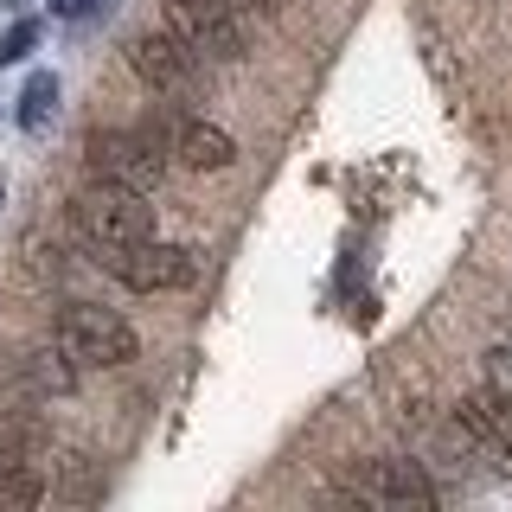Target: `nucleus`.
<instances>
[{
  "label": "nucleus",
  "mask_w": 512,
  "mask_h": 512,
  "mask_svg": "<svg viewBox=\"0 0 512 512\" xmlns=\"http://www.w3.org/2000/svg\"><path fill=\"white\" fill-rule=\"evenodd\" d=\"M71 224L90 250H122V244L154 237V205H148V192H135V186L96 180L71 199Z\"/></svg>",
  "instance_id": "f257e3e1"
},
{
  "label": "nucleus",
  "mask_w": 512,
  "mask_h": 512,
  "mask_svg": "<svg viewBox=\"0 0 512 512\" xmlns=\"http://www.w3.org/2000/svg\"><path fill=\"white\" fill-rule=\"evenodd\" d=\"M52 333H58V346L71 352L77 365H96V372H116V365H128L141 352L135 327H128L116 308H96V301H64Z\"/></svg>",
  "instance_id": "f03ea898"
},
{
  "label": "nucleus",
  "mask_w": 512,
  "mask_h": 512,
  "mask_svg": "<svg viewBox=\"0 0 512 512\" xmlns=\"http://www.w3.org/2000/svg\"><path fill=\"white\" fill-rule=\"evenodd\" d=\"M340 493L359 506H436V480L423 474V461L404 455H365L340 474Z\"/></svg>",
  "instance_id": "7ed1b4c3"
},
{
  "label": "nucleus",
  "mask_w": 512,
  "mask_h": 512,
  "mask_svg": "<svg viewBox=\"0 0 512 512\" xmlns=\"http://www.w3.org/2000/svg\"><path fill=\"white\" fill-rule=\"evenodd\" d=\"M90 173L96 180H116L135 192H154L167 180V148H160V128H109L90 141Z\"/></svg>",
  "instance_id": "20e7f679"
},
{
  "label": "nucleus",
  "mask_w": 512,
  "mask_h": 512,
  "mask_svg": "<svg viewBox=\"0 0 512 512\" xmlns=\"http://www.w3.org/2000/svg\"><path fill=\"white\" fill-rule=\"evenodd\" d=\"M96 263H103L122 288H135V295H167V288H186L199 276L192 250L160 244V237H141V244H122V250H96Z\"/></svg>",
  "instance_id": "39448f33"
},
{
  "label": "nucleus",
  "mask_w": 512,
  "mask_h": 512,
  "mask_svg": "<svg viewBox=\"0 0 512 512\" xmlns=\"http://www.w3.org/2000/svg\"><path fill=\"white\" fill-rule=\"evenodd\" d=\"M244 0H167V26L180 32L199 58H244Z\"/></svg>",
  "instance_id": "423d86ee"
},
{
  "label": "nucleus",
  "mask_w": 512,
  "mask_h": 512,
  "mask_svg": "<svg viewBox=\"0 0 512 512\" xmlns=\"http://www.w3.org/2000/svg\"><path fill=\"white\" fill-rule=\"evenodd\" d=\"M455 423L461 436H468L474 461H487L493 474H512V397L493 391V384H480L455 404Z\"/></svg>",
  "instance_id": "0eeeda50"
},
{
  "label": "nucleus",
  "mask_w": 512,
  "mask_h": 512,
  "mask_svg": "<svg viewBox=\"0 0 512 512\" xmlns=\"http://www.w3.org/2000/svg\"><path fill=\"white\" fill-rule=\"evenodd\" d=\"M128 64H135V77L160 96H186L199 90V52L180 39V32H135L128 39Z\"/></svg>",
  "instance_id": "6e6552de"
},
{
  "label": "nucleus",
  "mask_w": 512,
  "mask_h": 512,
  "mask_svg": "<svg viewBox=\"0 0 512 512\" xmlns=\"http://www.w3.org/2000/svg\"><path fill=\"white\" fill-rule=\"evenodd\" d=\"M71 391H77V359L64 346H32L0 378V397L7 404H32V410L52 404V397H71Z\"/></svg>",
  "instance_id": "1a4fd4ad"
},
{
  "label": "nucleus",
  "mask_w": 512,
  "mask_h": 512,
  "mask_svg": "<svg viewBox=\"0 0 512 512\" xmlns=\"http://www.w3.org/2000/svg\"><path fill=\"white\" fill-rule=\"evenodd\" d=\"M173 154H180L192 173H224L237 160V141L224 135L218 122H180L173 128Z\"/></svg>",
  "instance_id": "9d476101"
},
{
  "label": "nucleus",
  "mask_w": 512,
  "mask_h": 512,
  "mask_svg": "<svg viewBox=\"0 0 512 512\" xmlns=\"http://www.w3.org/2000/svg\"><path fill=\"white\" fill-rule=\"evenodd\" d=\"M45 423L32 416V404H13L0 410V468H13V461H39L45 455Z\"/></svg>",
  "instance_id": "9b49d317"
},
{
  "label": "nucleus",
  "mask_w": 512,
  "mask_h": 512,
  "mask_svg": "<svg viewBox=\"0 0 512 512\" xmlns=\"http://www.w3.org/2000/svg\"><path fill=\"white\" fill-rule=\"evenodd\" d=\"M58 96H64L58 71H32L26 90H20V103H13V122H20L26 135H45V128H52V116H58Z\"/></svg>",
  "instance_id": "f8f14e48"
},
{
  "label": "nucleus",
  "mask_w": 512,
  "mask_h": 512,
  "mask_svg": "<svg viewBox=\"0 0 512 512\" xmlns=\"http://www.w3.org/2000/svg\"><path fill=\"white\" fill-rule=\"evenodd\" d=\"M45 500V474L39 461H13V468H0V512H26Z\"/></svg>",
  "instance_id": "ddd939ff"
},
{
  "label": "nucleus",
  "mask_w": 512,
  "mask_h": 512,
  "mask_svg": "<svg viewBox=\"0 0 512 512\" xmlns=\"http://www.w3.org/2000/svg\"><path fill=\"white\" fill-rule=\"evenodd\" d=\"M32 45H39V20H13L7 32H0V64H20Z\"/></svg>",
  "instance_id": "4468645a"
},
{
  "label": "nucleus",
  "mask_w": 512,
  "mask_h": 512,
  "mask_svg": "<svg viewBox=\"0 0 512 512\" xmlns=\"http://www.w3.org/2000/svg\"><path fill=\"white\" fill-rule=\"evenodd\" d=\"M487 384L512 397V346H493V352H487Z\"/></svg>",
  "instance_id": "2eb2a0df"
},
{
  "label": "nucleus",
  "mask_w": 512,
  "mask_h": 512,
  "mask_svg": "<svg viewBox=\"0 0 512 512\" xmlns=\"http://www.w3.org/2000/svg\"><path fill=\"white\" fill-rule=\"evenodd\" d=\"M58 20H96V13H109V0H52Z\"/></svg>",
  "instance_id": "dca6fc26"
},
{
  "label": "nucleus",
  "mask_w": 512,
  "mask_h": 512,
  "mask_svg": "<svg viewBox=\"0 0 512 512\" xmlns=\"http://www.w3.org/2000/svg\"><path fill=\"white\" fill-rule=\"evenodd\" d=\"M244 7H256V13H282V0H244Z\"/></svg>",
  "instance_id": "f3484780"
},
{
  "label": "nucleus",
  "mask_w": 512,
  "mask_h": 512,
  "mask_svg": "<svg viewBox=\"0 0 512 512\" xmlns=\"http://www.w3.org/2000/svg\"><path fill=\"white\" fill-rule=\"evenodd\" d=\"M0 7H32V0H0Z\"/></svg>",
  "instance_id": "a211bd4d"
},
{
  "label": "nucleus",
  "mask_w": 512,
  "mask_h": 512,
  "mask_svg": "<svg viewBox=\"0 0 512 512\" xmlns=\"http://www.w3.org/2000/svg\"><path fill=\"white\" fill-rule=\"evenodd\" d=\"M0 205H7V173H0Z\"/></svg>",
  "instance_id": "6ab92c4d"
}]
</instances>
